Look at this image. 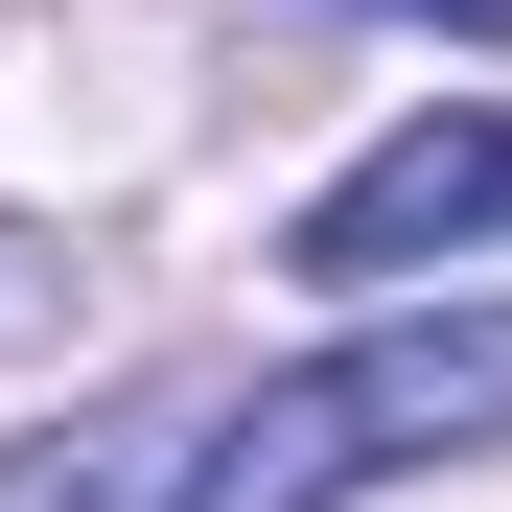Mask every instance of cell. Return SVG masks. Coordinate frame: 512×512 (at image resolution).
<instances>
[{
    "mask_svg": "<svg viewBox=\"0 0 512 512\" xmlns=\"http://www.w3.org/2000/svg\"><path fill=\"white\" fill-rule=\"evenodd\" d=\"M489 443H512V303H443V326H350L303 373L187 396L163 512H350L396 466H489Z\"/></svg>",
    "mask_w": 512,
    "mask_h": 512,
    "instance_id": "obj_1",
    "label": "cell"
},
{
    "mask_svg": "<svg viewBox=\"0 0 512 512\" xmlns=\"http://www.w3.org/2000/svg\"><path fill=\"white\" fill-rule=\"evenodd\" d=\"M396 24H466V47H512V0H396Z\"/></svg>",
    "mask_w": 512,
    "mask_h": 512,
    "instance_id": "obj_3",
    "label": "cell"
},
{
    "mask_svg": "<svg viewBox=\"0 0 512 512\" xmlns=\"http://www.w3.org/2000/svg\"><path fill=\"white\" fill-rule=\"evenodd\" d=\"M466 233H512V117H396L373 163H326L303 187V280L326 303H373V280H419V256H466Z\"/></svg>",
    "mask_w": 512,
    "mask_h": 512,
    "instance_id": "obj_2",
    "label": "cell"
}]
</instances>
